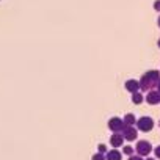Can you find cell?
Masks as SVG:
<instances>
[{
	"mask_svg": "<svg viewBox=\"0 0 160 160\" xmlns=\"http://www.w3.org/2000/svg\"><path fill=\"white\" fill-rule=\"evenodd\" d=\"M158 80H160V72H158V71L152 69V71L144 72V74L141 75V78H140V82H138V83H140V90L144 91V93H148L149 90H152V88L157 87Z\"/></svg>",
	"mask_w": 160,
	"mask_h": 160,
	"instance_id": "6da1fadb",
	"label": "cell"
},
{
	"mask_svg": "<svg viewBox=\"0 0 160 160\" xmlns=\"http://www.w3.org/2000/svg\"><path fill=\"white\" fill-rule=\"evenodd\" d=\"M152 144L148 141V140H140L137 141V146H135V152L141 157H148L151 152H152Z\"/></svg>",
	"mask_w": 160,
	"mask_h": 160,
	"instance_id": "7a4b0ae2",
	"label": "cell"
},
{
	"mask_svg": "<svg viewBox=\"0 0 160 160\" xmlns=\"http://www.w3.org/2000/svg\"><path fill=\"white\" fill-rule=\"evenodd\" d=\"M137 126V129L138 130H141V132H151L152 129H154V121H152V118H149V116H141L140 119H137V122H135Z\"/></svg>",
	"mask_w": 160,
	"mask_h": 160,
	"instance_id": "3957f363",
	"label": "cell"
},
{
	"mask_svg": "<svg viewBox=\"0 0 160 160\" xmlns=\"http://www.w3.org/2000/svg\"><path fill=\"white\" fill-rule=\"evenodd\" d=\"M121 133H122L126 141H135L138 138V129L135 126H124Z\"/></svg>",
	"mask_w": 160,
	"mask_h": 160,
	"instance_id": "277c9868",
	"label": "cell"
},
{
	"mask_svg": "<svg viewBox=\"0 0 160 160\" xmlns=\"http://www.w3.org/2000/svg\"><path fill=\"white\" fill-rule=\"evenodd\" d=\"M107 126H108V129L113 133H116V132H122V129H124L126 124H124V121L121 118H110L108 122H107Z\"/></svg>",
	"mask_w": 160,
	"mask_h": 160,
	"instance_id": "5b68a950",
	"label": "cell"
},
{
	"mask_svg": "<svg viewBox=\"0 0 160 160\" xmlns=\"http://www.w3.org/2000/svg\"><path fill=\"white\" fill-rule=\"evenodd\" d=\"M144 101H146L149 105H157V104H160V93H158L157 90H149V91L146 93Z\"/></svg>",
	"mask_w": 160,
	"mask_h": 160,
	"instance_id": "8992f818",
	"label": "cell"
},
{
	"mask_svg": "<svg viewBox=\"0 0 160 160\" xmlns=\"http://www.w3.org/2000/svg\"><path fill=\"white\" fill-rule=\"evenodd\" d=\"M124 88L129 93H137V91H140V83H138V80L130 78V80H127V82L124 83Z\"/></svg>",
	"mask_w": 160,
	"mask_h": 160,
	"instance_id": "52a82bcc",
	"label": "cell"
},
{
	"mask_svg": "<svg viewBox=\"0 0 160 160\" xmlns=\"http://www.w3.org/2000/svg\"><path fill=\"white\" fill-rule=\"evenodd\" d=\"M122 143H124V137H122L121 132H116L110 137V144L113 148H119V146H122Z\"/></svg>",
	"mask_w": 160,
	"mask_h": 160,
	"instance_id": "ba28073f",
	"label": "cell"
},
{
	"mask_svg": "<svg viewBox=\"0 0 160 160\" xmlns=\"http://www.w3.org/2000/svg\"><path fill=\"white\" fill-rule=\"evenodd\" d=\"M121 158H122V154H121L116 148L105 152V160H121Z\"/></svg>",
	"mask_w": 160,
	"mask_h": 160,
	"instance_id": "9c48e42d",
	"label": "cell"
},
{
	"mask_svg": "<svg viewBox=\"0 0 160 160\" xmlns=\"http://www.w3.org/2000/svg\"><path fill=\"white\" fill-rule=\"evenodd\" d=\"M143 101H144V96H143L140 91H137V93H132V102H133L135 105H140Z\"/></svg>",
	"mask_w": 160,
	"mask_h": 160,
	"instance_id": "30bf717a",
	"label": "cell"
},
{
	"mask_svg": "<svg viewBox=\"0 0 160 160\" xmlns=\"http://www.w3.org/2000/svg\"><path fill=\"white\" fill-rule=\"evenodd\" d=\"M122 121H124V124H126V126H135V122H137L135 115H132V113H127V115L122 118Z\"/></svg>",
	"mask_w": 160,
	"mask_h": 160,
	"instance_id": "8fae6325",
	"label": "cell"
},
{
	"mask_svg": "<svg viewBox=\"0 0 160 160\" xmlns=\"http://www.w3.org/2000/svg\"><path fill=\"white\" fill-rule=\"evenodd\" d=\"M133 152H135V149L132 146H124L122 148V154H126V155H133Z\"/></svg>",
	"mask_w": 160,
	"mask_h": 160,
	"instance_id": "7c38bea8",
	"label": "cell"
},
{
	"mask_svg": "<svg viewBox=\"0 0 160 160\" xmlns=\"http://www.w3.org/2000/svg\"><path fill=\"white\" fill-rule=\"evenodd\" d=\"M91 160H105V155L101 154V152H96V154L91 157Z\"/></svg>",
	"mask_w": 160,
	"mask_h": 160,
	"instance_id": "4fadbf2b",
	"label": "cell"
},
{
	"mask_svg": "<svg viewBox=\"0 0 160 160\" xmlns=\"http://www.w3.org/2000/svg\"><path fill=\"white\" fill-rule=\"evenodd\" d=\"M98 149H99V151H98V152H101V154H105V152H107V151H108V149H107V146H105V144H104V143H101V144H99V146H98Z\"/></svg>",
	"mask_w": 160,
	"mask_h": 160,
	"instance_id": "5bb4252c",
	"label": "cell"
},
{
	"mask_svg": "<svg viewBox=\"0 0 160 160\" xmlns=\"http://www.w3.org/2000/svg\"><path fill=\"white\" fill-rule=\"evenodd\" d=\"M152 152L155 154V158H158V160H160V144H158L157 148H154V149H152Z\"/></svg>",
	"mask_w": 160,
	"mask_h": 160,
	"instance_id": "9a60e30c",
	"label": "cell"
},
{
	"mask_svg": "<svg viewBox=\"0 0 160 160\" xmlns=\"http://www.w3.org/2000/svg\"><path fill=\"white\" fill-rule=\"evenodd\" d=\"M129 160H143V157L138 155V154H137V155L133 154V155H129Z\"/></svg>",
	"mask_w": 160,
	"mask_h": 160,
	"instance_id": "2e32d148",
	"label": "cell"
},
{
	"mask_svg": "<svg viewBox=\"0 0 160 160\" xmlns=\"http://www.w3.org/2000/svg\"><path fill=\"white\" fill-rule=\"evenodd\" d=\"M154 10L155 11H160V0H157V2L154 3Z\"/></svg>",
	"mask_w": 160,
	"mask_h": 160,
	"instance_id": "e0dca14e",
	"label": "cell"
},
{
	"mask_svg": "<svg viewBox=\"0 0 160 160\" xmlns=\"http://www.w3.org/2000/svg\"><path fill=\"white\" fill-rule=\"evenodd\" d=\"M155 88H157V91L160 93V80H158V83H157V87H155Z\"/></svg>",
	"mask_w": 160,
	"mask_h": 160,
	"instance_id": "ac0fdd59",
	"label": "cell"
},
{
	"mask_svg": "<svg viewBox=\"0 0 160 160\" xmlns=\"http://www.w3.org/2000/svg\"><path fill=\"white\" fill-rule=\"evenodd\" d=\"M146 160H155V158H152V157H146Z\"/></svg>",
	"mask_w": 160,
	"mask_h": 160,
	"instance_id": "d6986e66",
	"label": "cell"
},
{
	"mask_svg": "<svg viewBox=\"0 0 160 160\" xmlns=\"http://www.w3.org/2000/svg\"><path fill=\"white\" fill-rule=\"evenodd\" d=\"M157 46H158V47H160V39H158V41H157Z\"/></svg>",
	"mask_w": 160,
	"mask_h": 160,
	"instance_id": "ffe728a7",
	"label": "cell"
},
{
	"mask_svg": "<svg viewBox=\"0 0 160 160\" xmlns=\"http://www.w3.org/2000/svg\"><path fill=\"white\" fill-rule=\"evenodd\" d=\"M157 22H158V27H160V16H158V21Z\"/></svg>",
	"mask_w": 160,
	"mask_h": 160,
	"instance_id": "44dd1931",
	"label": "cell"
},
{
	"mask_svg": "<svg viewBox=\"0 0 160 160\" xmlns=\"http://www.w3.org/2000/svg\"><path fill=\"white\" fill-rule=\"evenodd\" d=\"M158 127H160V121H158Z\"/></svg>",
	"mask_w": 160,
	"mask_h": 160,
	"instance_id": "7402d4cb",
	"label": "cell"
}]
</instances>
